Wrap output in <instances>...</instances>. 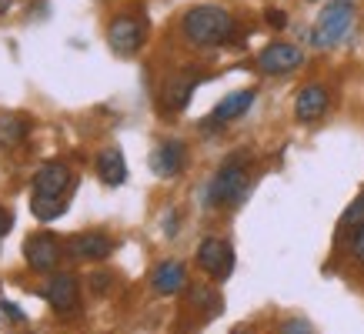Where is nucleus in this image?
Returning a JSON list of instances; mask_svg holds the SVG:
<instances>
[{
    "label": "nucleus",
    "instance_id": "nucleus-1",
    "mask_svg": "<svg viewBox=\"0 0 364 334\" xmlns=\"http://www.w3.org/2000/svg\"><path fill=\"white\" fill-rule=\"evenodd\" d=\"M181 31L194 47H221L234 37V17L224 7L214 4H200L191 7L181 21Z\"/></svg>",
    "mask_w": 364,
    "mask_h": 334
},
{
    "label": "nucleus",
    "instance_id": "nucleus-2",
    "mask_svg": "<svg viewBox=\"0 0 364 334\" xmlns=\"http://www.w3.org/2000/svg\"><path fill=\"white\" fill-rule=\"evenodd\" d=\"M351 21H354V0H331V4H324V11L318 14V23H314V33H311V44L318 50L334 47L344 33L351 31Z\"/></svg>",
    "mask_w": 364,
    "mask_h": 334
},
{
    "label": "nucleus",
    "instance_id": "nucleus-3",
    "mask_svg": "<svg viewBox=\"0 0 364 334\" xmlns=\"http://www.w3.org/2000/svg\"><path fill=\"white\" fill-rule=\"evenodd\" d=\"M247 194V167L241 161H228V164L214 174L208 188V204L221 208V204H237Z\"/></svg>",
    "mask_w": 364,
    "mask_h": 334
},
{
    "label": "nucleus",
    "instance_id": "nucleus-4",
    "mask_svg": "<svg viewBox=\"0 0 364 334\" xmlns=\"http://www.w3.org/2000/svg\"><path fill=\"white\" fill-rule=\"evenodd\" d=\"M144 33H147V23L141 17H131V14H121L114 17L111 27H107V41L121 57H131L137 47L144 44Z\"/></svg>",
    "mask_w": 364,
    "mask_h": 334
},
{
    "label": "nucleus",
    "instance_id": "nucleus-5",
    "mask_svg": "<svg viewBox=\"0 0 364 334\" xmlns=\"http://www.w3.org/2000/svg\"><path fill=\"white\" fill-rule=\"evenodd\" d=\"M304 64V50L294 44H284V41H274V44H267L261 54H257V67L277 77V74H291V70H298Z\"/></svg>",
    "mask_w": 364,
    "mask_h": 334
},
{
    "label": "nucleus",
    "instance_id": "nucleus-6",
    "mask_svg": "<svg viewBox=\"0 0 364 334\" xmlns=\"http://www.w3.org/2000/svg\"><path fill=\"white\" fill-rule=\"evenodd\" d=\"M198 264L204 267L214 281H224L234 271V251H231V244H228V241H221V237H208V241H200Z\"/></svg>",
    "mask_w": 364,
    "mask_h": 334
},
{
    "label": "nucleus",
    "instance_id": "nucleus-7",
    "mask_svg": "<svg viewBox=\"0 0 364 334\" xmlns=\"http://www.w3.org/2000/svg\"><path fill=\"white\" fill-rule=\"evenodd\" d=\"M60 241H57L54 234H33L27 237V244H23V257H27V264L31 271L37 274H47V271H54L57 261H60Z\"/></svg>",
    "mask_w": 364,
    "mask_h": 334
},
{
    "label": "nucleus",
    "instance_id": "nucleus-8",
    "mask_svg": "<svg viewBox=\"0 0 364 334\" xmlns=\"http://www.w3.org/2000/svg\"><path fill=\"white\" fill-rule=\"evenodd\" d=\"M70 184H74V174L60 161H47L33 174V194H44V198H64Z\"/></svg>",
    "mask_w": 364,
    "mask_h": 334
},
{
    "label": "nucleus",
    "instance_id": "nucleus-9",
    "mask_svg": "<svg viewBox=\"0 0 364 334\" xmlns=\"http://www.w3.org/2000/svg\"><path fill=\"white\" fill-rule=\"evenodd\" d=\"M198 87V74L194 70H181V74H171L164 80V87H161V111L167 114H177L188 107L191 94Z\"/></svg>",
    "mask_w": 364,
    "mask_h": 334
},
{
    "label": "nucleus",
    "instance_id": "nucleus-10",
    "mask_svg": "<svg viewBox=\"0 0 364 334\" xmlns=\"http://www.w3.org/2000/svg\"><path fill=\"white\" fill-rule=\"evenodd\" d=\"M44 298L54 311H74L80 304V281L74 274H67V271H57L44 284Z\"/></svg>",
    "mask_w": 364,
    "mask_h": 334
},
{
    "label": "nucleus",
    "instance_id": "nucleus-11",
    "mask_svg": "<svg viewBox=\"0 0 364 334\" xmlns=\"http://www.w3.org/2000/svg\"><path fill=\"white\" fill-rule=\"evenodd\" d=\"M111 251H114V241L100 231L74 234L67 241V254L74 257V261H104V257H111Z\"/></svg>",
    "mask_w": 364,
    "mask_h": 334
},
{
    "label": "nucleus",
    "instance_id": "nucleus-12",
    "mask_svg": "<svg viewBox=\"0 0 364 334\" xmlns=\"http://www.w3.org/2000/svg\"><path fill=\"white\" fill-rule=\"evenodd\" d=\"M328 104H331L328 87H324V84H308V87H301L298 97H294V117H298L301 124H314L324 117Z\"/></svg>",
    "mask_w": 364,
    "mask_h": 334
},
{
    "label": "nucleus",
    "instance_id": "nucleus-13",
    "mask_svg": "<svg viewBox=\"0 0 364 334\" xmlns=\"http://www.w3.org/2000/svg\"><path fill=\"white\" fill-rule=\"evenodd\" d=\"M184 284H188V271H184L181 261H161V264L154 267V274H151V288H154L157 294H164V298L177 294Z\"/></svg>",
    "mask_w": 364,
    "mask_h": 334
},
{
    "label": "nucleus",
    "instance_id": "nucleus-14",
    "mask_svg": "<svg viewBox=\"0 0 364 334\" xmlns=\"http://www.w3.org/2000/svg\"><path fill=\"white\" fill-rule=\"evenodd\" d=\"M181 167H184V144L181 141L157 144V151L151 154V171L157 178H174V174H181Z\"/></svg>",
    "mask_w": 364,
    "mask_h": 334
},
{
    "label": "nucleus",
    "instance_id": "nucleus-15",
    "mask_svg": "<svg viewBox=\"0 0 364 334\" xmlns=\"http://www.w3.org/2000/svg\"><path fill=\"white\" fill-rule=\"evenodd\" d=\"M254 90H234V94H228V97L210 111V117H208V127L210 124H228V121H234V117H244V114L251 111V104H254Z\"/></svg>",
    "mask_w": 364,
    "mask_h": 334
},
{
    "label": "nucleus",
    "instance_id": "nucleus-16",
    "mask_svg": "<svg viewBox=\"0 0 364 334\" xmlns=\"http://www.w3.org/2000/svg\"><path fill=\"white\" fill-rule=\"evenodd\" d=\"M97 174L111 188H121L124 181H127V161H124V154L117 147H107V151L97 154Z\"/></svg>",
    "mask_w": 364,
    "mask_h": 334
},
{
    "label": "nucleus",
    "instance_id": "nucleus-17",
    "mask_svg": "<svg viewBox=\"0 0 364 334\" xmlns=\"http://www.w3.org/2000/svg\"><path fill=\"white\" fill-rule=\"evenodd\" d=\"M31 134V117L23 114H4L0 117V147H21Z\"/></svg>",
    "mask_w": 364,
    "mask_h": 334
},
{
    "label": "nucleus",
    "instance_id": "nucleus-18",
    "mask_svg": "<svg viewBox=\"0 0 364 334\" xmlns=\"http://www.w3.org/2000/svg\"><path fill=\"white\" fill-rule=\"evenodd\" d=\"M31 211H33L37 221H54V217L64 214V198H44V194H33Z\"/></svg>",
    "mask_w": 364,
    "mask_h": 334
},
{
    "label": "nucleus",
    "instance_id": "nucleus-19",
    "mask_svg": "<svg viewBox=\"0 0 364 334\" xmlns=\"http://www.w3.org/2000/svg\"><path fill=\"white\" fill-rule=\"evenodd\" d=\"M358 224H364V190L351 200V208L341 214V224H338V227H341V231H348V227H358Z\"/></svg>",
    "mask_w": 364,
    "mask_h": 334
},
{
    "label": "nucleus",
    "instance_id": "nucleus-20",
    "mask_svg": "<svg viewBox=\"0 0 364 334\" xmlns=\"http://www.w3.org/2000/svg\"><path fill=\"white\" fill-rule=\"evenodd\" d=\"M191 301L194 304H200V308H221V301H218V294L208 288H194L191 291Z\"/></svg>",
    "mask_w": 364,
    "mask_h": 334
},
{
    "label": "nucleus",
    "instance_id": "nucleus-21",
    "mask_svg": "<svg viewBox=\"0 0 364 334\" xmlns=\"http://www.w3.org/2000/svg\"><path fill=\"white\" fill-rule=\"evenodd\" d=\"M277 334H314V331H311V324L304 321V318H291V321L281 324V331Z\"/></svg>",
    "mask_w": 364,
    "mask_h": 334
},
{
    "label": "nucleus",
    "instance_id": "nucleus-22",
    "mask_svg": "<svg viewBox=\"0 0 364 334\" xmlns=\"http://www.w3.org/2000/svg\"><path fill=\"white\" fill-rule=\"evenodd\" d=\"M351 251L354 257L364 264V224H358V231H354V241H351Z\"/></svg>",
    "mask_w": 364,
    "mask_h": 334
},
{
    "label": "nucleus",
    "instance_id": "nucleus-23",
    "mask_svg": "<svg viewBox=\"0 0 364 334\" xmlns=\"http://www.w3.org/2000/svg\"><path fill=\"white\" fill-rule=\"evenodd\" d=\"M264 21L271 23V27H277V31H284V27H287V14L284 11H267Z\"/></svg>",
    "mask_w": 364,
    "mask_h": 334
},
{
    "label": "nucleus",
    "instance_id": "nucleus-24",
    "mask_svg": "<svg viewBox=\"0 0 364 334\" xmlns=\"http://www.w3.org/2000/svg\"><path fill=\"white\" fill-rule=\"evenodd\" d=\"M0 308L7 311V318H11V321H23V311L17 308V304H11V301H0Z\"/></svg>",
    "mask_w": 364,
    "mask_h": 334
},
{
    "label": "nucleus",
    "instance_id": "nucleus-25",
    "mask_svg": "<svg viewBox=\"0 0 364 334\" xmlns=\"http://www.w3.org/2000/svg\"><path fill=\"white\" fill-rule=\"evenodd\" d=\"M11 224H14V214L7 211V208H0V237L11 231Z\"/></svg>",
    "mask_w": 364,
    "mask_h": 334
},
{
    "label": "nucleus",
    "instance_id": "nucleus-26",
    "mask_svg": "<svg viewBox=\"0 0 364 334\" xmlns=\"http://www.w3.org/2000/svg\"><path fill=\"white\" fill-rule=\"evenodd\" d=\"M7 11H11V0H0V17H4Z\"/></svg>",
    "mask_w": 364,
    "mask_h": 334
}]
</instances>
